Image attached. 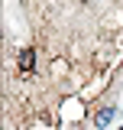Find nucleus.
I'll list each match as a JSON object with an SVG mask.
<instances>
[{"label":"nucleus","instance_id":"1","mask_svg":"<svg viewBox=\"0 0 123 130\" xmlns=\"http://www.w3.org/2000/svg\"><path fill=\"white\" fill-rule=\"evenodd\" d=\"M32 62H36V52H32V49H23V52H19V68H23V72H32Z\"/></svg>","mask_w":123,"mask_h":130},{"label":"nucleus","instance_id":"2","mask_svg":"<svg viewBox=\"0 0 123 130\" xmlns=\"http://www.w3.org/2000/svg\"><path fill=\"white\" fill-rule=\"evenodd\" d=\"M110 120H113V107H104V111L97 114V127H107Z\"/></svg>","mask_w":123,"mask_h":130}]
</instances>
